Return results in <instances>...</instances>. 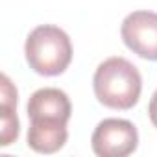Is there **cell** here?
<instances>
[{
  "label": "cell",
  "mask_w": 157,
  "mask_h": 157,
  "mask_svg": "<svg viewBox=\"0 0 157 157\" xmlns=\"http://www.w3.org/2000/svg\"><path fill=\"white\" fill-rule=\"evenodd\" d=\"M70 115L72 105L67 93L56 87L35 91L28 100V146L37 153L59 151L68 139Z\"/></svg>",
  "instance_id": "1"
},
{
  "label": "cell",
  "mask_w": 157,
  "mask_h": 157,
  "mask_svg": "<svg viewBox=\"0 0 157 157\" xmlns=\"http://www.w3.org/2000/svg\"><path fill=\"white\" fill-rule=\"evenodd\" d=\"M94 96L100 104L111 109H131L142 91L139 68L124 57H109L98 65L93 78Z\"/></svg>",
  "instance_id": "2"
},
{
  "label": "cell",
  "mask_w": 157,
  "mask_h": 157,
  "mask_svg": "<svg viewBox=\"0 0 157 157\" xmlns=\"http://www.w3.org/2000/svg\"><path fill=\"white\" fill-rule=\"evenodd\" d=\"M26 61L41 76H59L72 61L70 37L57 26L43 24L30 32L24 44Z\"/></svg>",
  "instance_id": "3"
},
{
  "label": "cell",
  "mask_w": 157,
  "mask_h": 157,
  "mask_svg": "<svg viewBox=\"0 0 157 157\" xmlns=\"http://www.w3.org/2000/svg\"><path fill=\"white\" fill-rule=\"evenodd\" d=\"M91 146L98 157H126L137 150L139 133L129 120L105 118L93 131Z\"/></svg>",
  "instance_id": "4"
},
{
  "label": "cell",
  "mask_w": 157,
  "mask_h": 157,
  "mask_svg": "<svg viewBox=\"0 0 157 157\" xmlns=\"http://www.w3.org/2000/svg\"><path fill=\"white\" fill-rule=\"evenodd\" d=\"M124 44L142 59L157 61V13L133 11L120 28Z\"/></svg>",
  "instance_id": "5"
},
{
  "label": "cell",
  "mask_w": 157,
  "mask_h": 157,
  "mask_svg": "<svg viewBox=\"0 0 157 157\" xmlns=\"http://www.w3.org/2000/svg\"><path fill=\"white\" fill-rule=\"evenodd\" d=\"M0 109H2V142L0 146H10L19 139V118H17V89L11 83V80L2 74L0 78Z\"/></svg>",
  "instance_id": "6"
},
{
  "label": "cell",
  "mask_w": 157,
  "mask_h": 157,
  "mask_svg": "<svg viewBox=\"0 0 157 157\" xmlns=\"http://www.w3.org/2000/svg\"><path fill=\"white\" fill-rule=\"evenodd\" d=\"M148 113H150V120H151V124L157 128V91L153 93V96H151V100H150Z\"/></svg>",
  "instance_id": "7"
}]
</instances>
